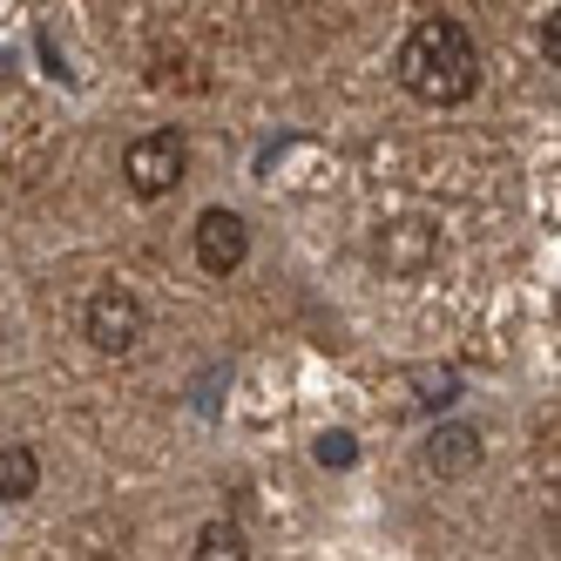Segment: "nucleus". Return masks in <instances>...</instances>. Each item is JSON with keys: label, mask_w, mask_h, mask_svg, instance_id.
I'll list each match as a JSON object with an SVG mask.
<instances>
[{"label": "nucleus", "mask_w": 561, "mask_h": 561, "mask_svg": "<svg viewBox=\"0 0 561 561\" xmlns=\"http://www.w3.org/2000/svg\"><path fill=\"white\" fill-rule=\"evenodd\" d=\"M379 264H386L392 277H426V271L439 264V230H433L426 217L386 224V230H379Z\"/></svg>", "instance_id": "obj_5"}, {"label": "nucleus", "mask_w": 561, "mask_h": 561, "mask_svg": "<svg viewBox=\"0 0 561 561\" xmlns=\"http://www.w3.org/2000/svg\"><path fill=\"white\" fill-rule=\"evenodd\" d=\"M420 467L439 473V480L473 473V467H480V426H467V420L433 426V433H426V447H420Z\"/></svg>", "instance_id": "obj_6"}, {"label": "nucleus", "mask_w": 561, "mask_h": 561, "mask_svg": "<svg viewBox=\"0 0 561 561\" xmlns=\"http://www.w3.org/2000/svg\"><path fill=\"white\" fill-rule=\"evenodd\" d=\"M183 170H190V149H183L176 129H149V136H136V142L123 149V183L142 196V204L170 196V190L183 183Z\"/></svg>", "instance_id": "obj_2"}, {"label": "nucleus", "mask_w": 561, "mask_h": 561, "mask_svg": "<svg viewBox=\"0 0 561 561\" xmlns=\"http://www.w3.org/2000/svg\"><path fill=\"white\" fill-rule=\"evenodd\" d=\"M399 89H407L413 102L426 108H460L473 89H480V48H473V34L447 14H426L413 21V34L399 42Z\"/></svg>", "instance_id": "obj_1"}, {"label": "nucleus", "mask_w": 561, "mask_h": 561, "mask_svg": "<svg viewBox=\"0 0 561 561\" xmlns=\"http://www.w3.org/2000/svg\"><path fill=\"white\" fill-rule=\"evenodd\" d=\"M407 386H413L420 407H433V413H447L454 399H460V373H454V366H413Z\"/></svg>", "instance_id": "obj_9"}, {"label": "nucleus", "mask_w": 561, "mask_h": 561, "mask_svg": "<svg viewBox=\"0 0 561 561\" xmlns=\"http://www.w3.org/2000/svg\"><path fill=\"white\" fill-rule=\"evenodd\" d=\"M311 454H318V467H352V460H358V439H352L345 426H325V433L311 439Z\"/></svg>", "instance_id": "obj_10"}, {"label": "nucleus", "mask_w": 561, "mask_h": 561, "mask_svg": "<svg viewBox=\"0 0 561 561\" xmlns=\"http://www.w3.org/2000/svg\"><path fill=\"white\" fill-rule=\"evenodd\" d=\"M244 257H251V224L224 204H210L196 217V264L210 277H230V271H244Z\"/></svg>", "instance_id": "obj_4"}, {"label": "nucleus", "mask_w": 561, "mask_h": 561, "mask_svg": "<svg viewBox=\"0 0 561 561\" xmlns=\"http://www.w3.org/2000/svg\"><path fill=\"white\" fill-rule=\"evenodd\" d=\"M42 488V460L34 447H0V501H27Z\"/></svg>", "instance_id": "obj_8"}, {"label": "nucleus", "mask_w": 561, "mask_h": 561, "mask_svg": "<svg viewBox=\"0 0 561 561\" xmlns=\"http://www.w3.org/2000/svg\"><path fill=\"white\" fill-rule=\"evenodd\" d=\"M142 325H149V318H142V298L129 285H102L89 298V311H82V332H89L95 352H136Z\"/></svg>", "instance_id": "obj_3"}, {"label": "nucleus", "mask_w": 561, "mask_h": 561, "mask_svg": "<svg viewBox=\"0 0 561 561\" xmlns=\"http://www.w3.org/2000/svg\"><path fill=\"white\" fill-rule=\"evenodd\" d=\"M190 561H251V541H244L237 520H204L196 541H190Z\"/></svg>", "instance_id": "obj_7"}]
</instances>
